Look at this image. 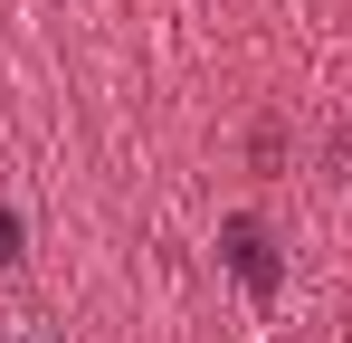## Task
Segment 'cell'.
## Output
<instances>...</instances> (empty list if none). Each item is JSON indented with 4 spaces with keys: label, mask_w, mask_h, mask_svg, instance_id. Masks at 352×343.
Masks as SVG:
<instances>
[{
    "label": "cell",
    "mask_w": 352,
    "mask_h": 343,
    "mask_svg": "<svg viewBox=\"0 0 352 343\" xmlns=\"http://www.w3.org/2000/svg\"><path fill=\"white\" fill-rule=\"evenodd\" d=\"M0 343H58V334H48V315H10V324H0Z\"/></svg>",
    "instance_id": "6da1fadb"
},
{
    "label": "cell",
    "mask_w": 352,
    "mask_h": 343,
    "mask_svg": "<svg viewBox=\"0 0 352 343\" xmlns=\"http://www.w3.org/2000/svg\"><path fill=\"white\" fill-rule=\"evenodd\" d=\"M0 258H19V220L10 210H0Z\"/></svg>",
    "instance_id": "7a4b0ae2"
}]
</instances>
